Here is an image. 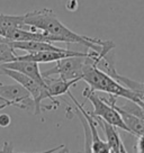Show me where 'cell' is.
<instances>
[{"label": "cell", "mask_w": 144, "mask_h": 153, "mask_svg": "<svg viewBox=\"0 0 144 153\" xmlns=\"http://www.w3.org/2000/svg\"><path fill=\"white\" fill-rule=\"evenodd\" d=\"M24 23L33 32L39 30L51 35L54 38V42L81 44L91 51L104 55H108L115 46V44L111 41H101L99 38L77 34L62 24L52 10L46 8L26 13L24 15Z\"/></svg>", "instance_id": "cell-1"}, {"label": "cell", "mask_w": 144, "mask_h": 153, "mask_svg": "<svg viewBox=\"0 0 144 153\" xmlns=\"http://www.w3.org/2000/svg\"><path fill=\"white\" fill-rule=\"evenodd\" d=\"M82 80L87 82L88 88H90L92 91L106 92L109 96L124 98L135 102H139L140 100V94H135L120 85L113 76L101 70L96 63L87 65L82 74Z\"/></svg>", "instance_id": "cell-2"}, {"label": "cell", "mask_w": 144, "mask_h": 153, "mask_svg": "<svg viewBox=\"0 0 144 153\" xmlns=\"http://www.w3.org/2000/svg\"><path fill=\"white\" fill-rule=\"evenodd\" d=\"M105 56L107 55L91 51V52H86L82 55L64 57V59L56 61L51 69L44 71L42 73V76L48 78L53 74H56L59 76V78L64 79V80H72V79L82 80V74L87 65L92 64V63H96L99 65L100 61Z\"/></svg>", "instance_id": "cell-3"}, {"label": "cell", "mask_w": 144, "mask_h": 153, "mask_svg": "<svg viewBox=\"0 0 144 153\" xmlns=\"http://www.w3.org/2000/svg\"><path fill=\"white\" fill-rule=\"evenodd\" d=\"M0 70H1V72L4 74L8 76L11 79H14L17 83H19L20 86L24 87L25 89L30 94V96H32V98H33L34 100V104H35L34 114H41L44 110H51L55 107V106L51 105H42V102L45 99H50L48 88H46V83L45 85H41L37 81L33 80L32 78L25 76V74L20 73V72L14 71V70H9V69H5V68H0Z\"/></svg>", "instance_id": "cell-4"}, {"label": "cell", "mask_w": 144, "mask_h": 153, "mask_svg": "<svg viewBox=\"0 0 144 153\" xmlns=\"http://www.w3.org/2000/svg\"><path fill=\"white\" fill-rule=\"evenodd\" d=\"M82 96L90 101L92 107H94V110L90 114L96 116V117H99L108 124L115 126L116 128H120L127 133H130V129L126 127V125L124 124V122L120 117V113L116 110L113 104L107 101L105 98L99 97L96 94V91H92L90 88H86L82 91Z\"/></svg>", "instance_id": "cell-5"}, {"label": "cell", "mask_w": 144, "mask_h": 153, "mask_svg": "<svg viewBox=\"0 0 144 153\" xmlns=\"http://www.w3.org/2000/svg\"><path fill=\"white\" fill-rule=\"evenodd\" d=\"M0 96H2L5 99L9 101L10 106H14L26 111L35 110V104L30 94L19 83H0Z\"/></svg>", "instance_id": "cell-6"}, {"label": "cell", "mask_w": 144, "mask_h": 153, "mask_svg": "<svg viewBox=\"0 0 144 153\" xmlns=\"http://www.w3.org/2000/svg\"><path fill=\"white\" fill-rule=\"evenodd\" d=\"M68 95L70 96V98L72 99V101L74 102L76 105V108L81 111V114L83 115L85 120H87V123L89 125V128H90V134H91V151L92 153H111V148L107 142H105L104 140H101V137L99 136V133H98V129H97V122L96 120L94 118L89 111L85 110L83 106L81 104H79L78 100L74 98V96L72 95L70 91L67 92Z\"/></svg>", "instance_id": "cell-7"}, {"label": "cell", "mask_w": 144, "mask_h": 153, "mask_svg": "<svg viewBox=\"0 0 144 153\" xmlns=\"http://www.w3.org/2000/svg\"><path fill=\"white\" fill-rule=\"evenodd\" d=\"M83 52H77V51H71V50H65V48H60L58 51H41V52H30L27 53L26 55L16 57V60H22V61H30V62L36 63H50L56 62L61 59L68 56H76V55H82ZM15 60V61H16Z\"/></svg>", "instance_id": "cell-8"}, {"label": "cell", "mask_w": 144, "mask_h": 153, "mask_svg": "<svg viewBox=\"0 0 144 153\" xmlns=\"http://www.w3.org/2000/svg\"><path fill=\"white\" fill-rule=\"evenodd\" d=\"M0 68H5V69H9V70L20 72V73H23L25 76L32 78L33 80L37 81L41 85H45V80H44V78L42 76V73L39 71V63L30 62V61L16 60V61H13V62L0 64Z\"/></svg>", "instance_id": "cell-9"}, {"label": "cell", "mask_w": 144, "mask_h": 153, "mask_svg": "<svg viewBox=\"0 0 144 153\" xmlns=\"http://www.w3.org/2000/svg\"><path fill=\"white\" fill-rule=\"evenodd\" d=\"M45 83H46V88H48V92L50 96V99L52 100V102L55 104H60L55 100L54 98L59 97V96H62L64 94H67L68 91H70V88L72 86H74L77 82H79V79H72V80H64L61 78H44Z\"/></svg>", "instance_id": "cell-10"}, {"label": "cell", "mask_w": 144, "mask_h": 153, "mask_svg": "<svg viewBox=\"0 0 144 153\" xmlns=\"http://www.w3.org/2000/svg\"><path fill=\"white\" fill-rule=\"evenodd\" d=\"M6 42L9 44L14 50H22L26 52H41V51H58L61 48H56L48 42H39V41H24V42H13V41H7Z\"/></svg>", "instance_id": "cell-11"}, {"label": "cell", "mask_w": 144, "mask_h": 153, "mask_svg": "<svg viewBox=\"0 0 144 153\" xmlns=\"http://www.w3.org/2000/svg\"><path fill=\"white\" fill-rule=\"evenodd\" d=\"M94 118L96 120V122L100 125L102 131L105 132L107 143H108L109 148H111V151L113 153H120V143H122V140L120 137L118 132L116 131V127L111 124H108V123H106L105 120H102L99 117L94 116Z\"/></svg>", "instance_id": "cell-12"}, {"label": "cell", "mask_w": 144, "mask_h": 153, "mask_svg": "<svg viewBox=\"0 0 144 153\" xmlns=\"http://www.w3.org/2000/svg\"><path fill=\"white\" fill-rule=\"evenodd\" d=\"M0 28H23L29 29L24 23V15L0 14Z\"/></svg>", "instance_id": "cell-13"}, {"label": "cell", "mask_w": 144, "mask_h": 153, "mask_svg": "<svg viewBox=\"0 0 144 153\" xmlns=\"http://www.w3.org/2000/svg\"><path fill=\"white\" fill-rule=\"evenodd\" d=\"M17 56L18 55L15 53V50L6 42L5 38L0 37V64L13 62Z\"/></svg>", "instance_id": "cell-14"}, {"label": "cell", "mask_w": 144, "mask_h": 153, "mask_svg": "<svg viewBox=\"0 0 144 153\" xmlns=\"http://www.w3.org/2000/svg\"><path fill=\"white\" fill-rule=\"evenodd\" d=\"M76 111L78 114V117L80 118L81 125L83 127V134H85V153H92L91 151V134H90V128L89 125L87 123V120H85L83 115L81 114V111L76 108Z\"/></svg>", "instance_id": "cell-15"}, {"label": "cell", "mask_w": 144, "mask_h": 153, "mask_svg": "<svg viewBox=\"0 0 144 153\" xmlns=\"http://www.w3.org/2000/svg\"><path fill=\"white\" fill-rule=\"evenodd\" d=\"M11 123V118H10V116L8 114H0V127H2V128H6V127H8Z\"/></svg>", "instance_id": "cell-16"}, {"label": "cell", "mask_w": 144, "mask_h": 153, "mask_svg": "<svg viewBox=\"0 0 144 153\" xmlns=\"http://www.w3.org/2000/svg\"><path fill=\"white\" fill-rule=\"evenodd\" d=\"M0 153H15L14 152V145H13V143H11V142H9V141L5 142V143H4V145H2V149L0 150Z\"/></svg>", "instance_id": "cell-17"}, {"label": "cell", "mask_w": 144, "mask_h": 153, "mask_svg": "<svg viewBox=\"0 0 144 153\" xmlns=\"http://www.w3.org/2000/svg\"><path fill=\"white\" fill-rule=\"evenodd\" d=\"M137 144H136V150L137 153H144V134L137 136Z\"/></svg>", "instance_id": "cell-18"}, {"label": "cell", "mask_w": 144, "mask_h": 153, "mask_svg": "<svg viewBox=\"0 0 144 153\" xmlns=\"http://www.w3.org/2000/svg\"><path fill=\"white\" fill-rule=\"evenodd\" d=\"M0 74H2L1 70H0ZM9 106H10L9 101L7 100V99H5L2 96H0V110L4 109V108H6V107H9Z\"/></svg>", "instance_id": "cell-19"}, {"label": "cell", "mask_w": 144, "mask_h": 153, "mask_svg": "<svg viewBox=\"0 0 144 153\" xmlns=\"http://www.w3.org/2000/svg\"><path fill=\"white\" fill-rule=\"evenodd\" d=\"M65 145H59V146H55V148L53 149H50V150H46V151H43V152H37V153H54L56 152V151H59V150H61L62 148H64Z\"/></svg>", "instance_id": "cell-20"}, {"label": "cell", "mask_w": 144, "mask_h": 153, "mask_svg": "<svg viewBox=\"0 0 144 153\" xmlns=\"http://www.w3.org/2000/svg\"><path fill=\"white\" fill-rule=\"evenodd\" d=\"M120 153H128L127 152V150H126V148H125L124 143L122 142L120 143Z\"/></svg>", "instance_id": "cell-21"}, {"label": "cell", "mask_w": 144, "mask_h": 153, "mask_svg": "<svg viewBox=\"0 0 144 153\" xmlns=\"http://www.w3.org/2000/svg\"><path fill=\"white\" fill-rule=\"evenodd\" d=\"M69 152V150H68L67 146H64V148H62L61 150H59V151H56V152H54V153H68Z\"/></svg>", "instance_id": "cell-22"}, {"label": "cell", "mask_w": 144, "mask_h": 153, "mask_svg": "<svg viewBox=\"0 0 144 153\" xmlns=\"http://www.w3.org/2000/svg\"><path fill=\"white\" fill-rule=\"evenodd\" d=\"M111 153H113V152H111Z\"/></svg>", "instance_id": "cell-23"}, {"label": "cell", "mask_w": 144, "mask_h": 153, "mask_svg": "<svg viewBox=\"0 0 144 153\" xmlns=\"http://www.w3.org/2000/svg\"><path fill=\"white\" fill-rule=\"evenodd\" d=\"M143 85H144V82H143Z\"/></svg>", "instance_id": "cell-24"}]
</instances>
